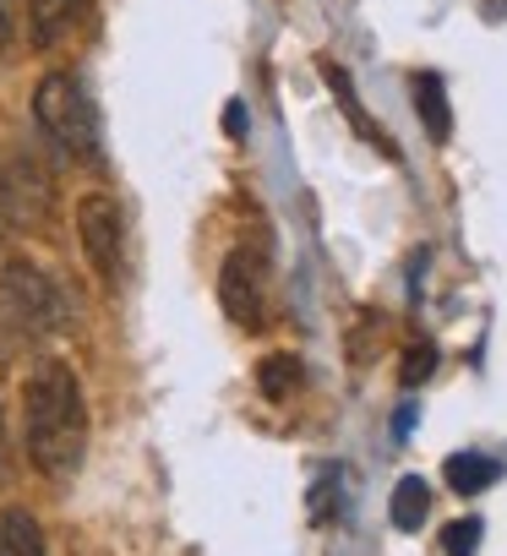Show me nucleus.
Returning a JSON list of instances; mask_svg holds the SVG:
<instances>
[{"mask_svg": "<svg viewBox=\"0 0 507 556\" xmlns=\"http://www.w3.org/2000/svg\"><path fill=\"white\" fill-rule=\"evenodd\" d=\"M23 426H28V453L45 475H72L88 453V404L83 382L66 361H45L28 377L23 393Z\"/></svg>", "mask_w": 507, "mask_h": 556, "instance_id": "obj_1", "label": "nucleus"}, {"mask_svg": "<svg viewBox=\"0 0 507 556\" xmlns=\"http://www.w3.org/2000/svg\"><path fill=\"white\" fill-rule=\"evenodd\" d=\"M34 121L45 126V137L72 159V164H99L104 159V137H99V110L88 99V88L72 72H55L39 83L34 93Z\"/></svg>", "mask_w": 507, "mask_h": 556, "instance_id": "obj_2", "label": "nucleus"}, {"mask_svg": "<svg viewBox=\"0 0 507 556\" xmlns=\"http://www.w3.org/2000/svg\"><path fill=\"white\" fill-rule=\"evenodd\" d=\"M0 306H7V317L23 333H61L66 317H72L61 285H55L45 267L23 262V256H12L7 267H0Z\"/></svg>", "mask_w": 507, "mask_h": 556, "instance_id": "obj_3", "label": "nucleus"}, {"mask_svg": "<svg viewBox=\"0 0 507 556\" xmlns=\"http://www.w3.org/2000/svg\"><path fill=\"white\" fill-rule=\"evenodd\" d=\"M268 251L257 240H240L229 256H224V273H218V301H224V317L235 328H251L257 333L268 323Z\"/></svg>", "mask_w": 507, "mask_h": 556, "instance_id": "obj_4", "label": "nucleus"}, {"mask_svg": "<svg viewBox=\"0 0 507 556\" xmlns=\"http://www.w3.org/2000/svg\"><path fill=\"white\" fill-rule=\"evenodd\" d=\"M77 235H83V251L93 262V273L104 285H121V267H126V218H121V202L115 197H83L77 202Z\"/></svg>", "mask_w": 507, "mask_h": 556, "instance_id": "obj_5", "label": "nucleus"}, {"mask_svg": "<svg viewBox=\"0 0 507 556\" xmlns=\"http://www.w3.org/2000/svg\"><path fill=\"white\" fill-rule=\"evenodd\" d=\"M88 7L93 0H28V23H34V45L39 50H50V45H61L83 17H88Z\"/></svg>", "mask_w": 507, "mask_h": 556, "instance_id": "obj_6", "label": "nucleus"}, {"mask_svg": "<svg viewBox=\"0 0 507 556\" xmlns=\"http://www.w3.org/2000/svg\"><path fill=\"white\" fill-rule=\"evenodd\" d=\"M415 110H420L426 131H431L436 142H447V131H453V110H447V83H442L436 72H415Z\"/></svg>", "mask_w": 507, "mask_h": 556, "instance_id": "obj_7", "label": "nucleus"}, {"mask_svg": "<svg viewBox=\"0 0 507 556\" xmlns=\"http://www.w3.org/2000/svg\"><path fill=\"white\" fill-rule=\"evenodd\" d=\"M0 556H45V534H39L28 507L0 513Z\"/></svg>", "mask_w": 507, "mask_h": 556, "instance_id": "obj_8", "label": "nucleus"}, {"mask_svg": "<svg viewBox=\"0 0 507 556\" xmlns=\"http://www.w3.org/2000/svg\"><path fill=\"white\" fill-rule=\"evenodd\" d=\"M496 480H502V464L485 458V453H453V458H447V485H453L458 496H474V491H485V485H496Z\"/></svg>", "mask_w": 507, "mask_h": 556, "instance_id": "obj_9", "label": "nucleus"}, {"mask_svg": "<svg viewBox=\"0 0 507 556\" xmlns=\"http://www.w3.org/2000/svg\"><path fill=\"white\" fill-rule=\"evenodd\" d=\"M426 507H431V491L420 485V475H404L393 485V523L398 529H420L426 523Z\"/></svg>", "mask_w": 507, "mask_h": 556, "instance_id": "obj_10", "label": "nucleus"}, {"mask_svg": "<svg viewBox=\"0 0 507 556\" xmlns=\"http://www.w3.org/2000/svg\"><path fill=\"white\" fill-rule=\"evenodd\" d=\"M257 382H263L268 399H290L295 382H301V361H295V355H268V361L257 366Z\"/></svg>", "mask_w": 507, "mask_h": 556, "instance_id": "obj_11", "label": "nucleus"}, {"mask_svg": "<svg viewBox=\"0 0 507 556\" xmlns=\"http://www.w3.org/2000/svg\"><path fill=\"white\" fill-rule=\"evenodd\" d=\"M322 77H328V88L339 93L344 115H350V121H355L366 137H377V131H371V121H366V110H360V99H355V88H350V72H344V66H322Z\"/></svg>", "mask_w": 507, "mask_h": 556, "instance_id": "obj_12", "label": "nucleus"}, {"mask_svg": "<svg viewBox=\"0 0 507 556\" xmlns=\"http://www.w3.org/2000/svg\"><path fill=\"white\" fill-rule=\"evenodd\" d=\"M474 545H480V518H458V523L442 529V551L447 556H474Z\"/></svg>", "mask_w": 507, "mask_h": 556, "instance_id": "obj_13", "label": "nucleus"}, {"mask_svg": "<svg viewBox=\"0 0 507 556\" xmlns=\"http://www.w3.org/2000/svg\"><path fill=\"white\" fill-rule=\"evenodd\" d=\"M431 366H436V344H415L404 355V388H420L431 377Z\"/></svg>", "mask_w": 507, "mask_h": 556, "instance_id": "obj_14", "label": "nucleus"}, {"mask_svg": "<svg viewBox=\"0 0 507 556\" xmlns=\"http://www.w3.org/2000/svg\"><path fill=\"white\" fill-rule=\"evenodd\" d=\"M7 28H12V0H0V39H7Z\"/></svg>", "mask_w": 507, "mask_h": 556, "instance_id": "obj_15", "label": "nucleus"}, {"mask_svg": "<svg viewBox=\"0 0 507 556\" xmlns=\"http://www.w3.org/2000/svg\"><path fill=\"white\" fill-rule=\"evenodd\" d=\"M0 469H7V431H0Z\"/></svg>", "mask_w": 507, "mask_h": 556, "instance_id": "obj_16", "label": "nucleus"}]
</instances>
